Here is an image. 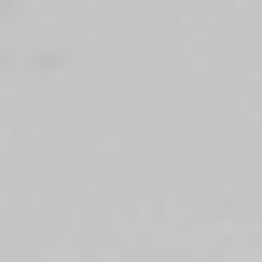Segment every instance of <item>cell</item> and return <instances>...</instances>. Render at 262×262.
<instances>
[]
</instances>
